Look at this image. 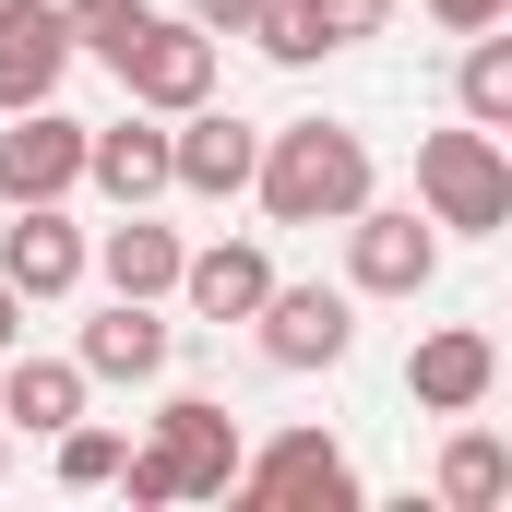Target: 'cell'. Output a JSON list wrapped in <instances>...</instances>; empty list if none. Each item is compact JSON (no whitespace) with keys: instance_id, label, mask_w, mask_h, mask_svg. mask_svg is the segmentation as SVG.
I'll return each instance as SVG.
<instances>
[{"instance_id":"9a60e30c","label":"cell","mask_w":512,"mask_h":512,"mask_svg":"<svg viewBox=\"0 0 512 512\" xmlns=\"http://www.w3.org/2000/svg\"><path fill=\"white\" fill-rule=\"evenodd\" d=\"M167 346H179V334L155 322V298H108L72 358H84V382H167Z\"/></svg>"},{"instance_id":"cb8c5ba5","label":"cell","mask_w":512,"mask_h":512,"mask_svg":"<svg viewBox=\"0 0 512 512\" xmlns=\"http://www.w3.org/2000/svg\"><path fill=\"white\" fill-rule=\"evenodd\" d=\"M179 12H191L215 48H227V36H251V12H262V0H179Z\"/></svg>"},{"instance_id":"83f0119b","label":"cell","mask_w":512,"mask_h":512,"mask_svg":"<svg viewBox=\"0 0 512 512\" xmlns=\"http://www.w3.org/2000/svg\"><path fill=\"white\" fill-rule=\"evenodd\" d=\"M12 12H24V0H0V24H12Z\"/></svg>"},{"instance_id":"9c48e42d","label":"cell","mask_w":512,"mask_h":512,"mask_svg":"<svg viewBox=\"0 0 512 512\" xmlns=\"http://www.w3.org/2000/svg\"><path fill=\"white\" fill-rule=\"evenodd\" d=\"M405 393H417L429 417H477V405L501 393V334H489V322H429L417 358H405Z\"/></svg>"},{"instance_id":"4fadbf2b","label":"cell","mask_w":512,"mask_h":512,"mask_svg":"<svg viewBox=\"0 0 512 512\" xmlns=\"http://www.w3.org/2000/svg\"><path fill=\"white\" fill-rule=\"evenodd\" d=\"M60 72H72V24H60V0H24V12L0 24V120H12V108H48Z\"/></svg>"},{"instance_id":"d4e9b609","label":"cell","mask_w":512,"mask_h":512,"mask_svg":"<svg viewBox=\"0 0 512 512\" xmlns=\"http://www.w3.org/2000/svg\"><path fill=\"white\" fill-rule=\"evenodd\" d=\"M441 36H477V24H512V0H429Z\"/></svg>"},{"instance_id":"603a6c76","label":"cell","mask_w":512,"mask_h":512,"mask_svg":"<svg viewBox=\"0 0 512 512\" xmlns=\"http://www.w3.org/2000/svg\"><path fill=\"white\" fill-rule=\"evenodd\" d=\"M310 24H322V48H370L393 24V0H310Z\"/></svg>"},{"instance_id":"3957f363","label":"cell","mask_w":512,"mask_h":512,"mask_svg":"<svg viewBox=\"0 0 512 512\" xmlns=\"http://www.w3.org/2000/svg\"><path fill=\"white\" fill-rule=\"evenodd\" d=\"M227 489H239V501H274V512H358V501H370L334 429H274L262 453H239Z\"/></svg>"},{"instance_id":"ffe728a7","label":"cell","mask_w":512,"mask_h":512,"mask_svg":"<svg viewBox=\"0 0 512 512\" xmlns=\"http://www.w3.org/2000/svg\"><path fill=\"white\" fill-rule=\"evenodd\" d=\"M60 24H72V60H108L120 72L131 48H143V24H155V0H60Z\"/></svg>"},{"instance_id":"d6986e66","label":"cell","mask_w":512,"mask_h":512,"mask_svg":"<svg viewBox=\"0 0 512 512\" xmlns=\"http://www.w3.org/2000/svg\"><path fill=\"white\" fill-rule=\"evenodd\" d=\"M453 108H465L477 131H512V36H501V24L465 36V60H453Z\"/></svg>"},{"instance_id":"ac0fdd59","label":"cell","mask_w":512,"mask_h":512,"mask_svg":"<svg viewBox=\"0 0 512 512\" xmlns=\"http://www.w3.org/2000/svg\"><path fill=\"white\" fill-rule=\"evenodd\" d=\"M501 489H512V453H501V429L453 417V441H441V501H453V512H489Z\"/></svg>"},{"instance_id":"44dd1931","label":"cell","mask_w":512,"mask_h":512,"mask_svg":"<svg viewBox=\"0 0 512 512\" xmlns=\"http://www.w3.org/2000/svg\"><path fill=\"white\" fill-rule=\"evenodd\" d=\"M251 48L274 60V72H310V60H334V48H322V24H310V0H262V12H251Z\"/></svg>"},{"instance_id":"e0dca14e","label":"cell","mask_w":512,"mask_h":512,"mask_svg":"<svg viewBox=\"0 0 512 512\" xmlns=\"http://www.w3.org/2000/svg\"><path fill=\"white\" fill-rule=\"evenodd\" d=\"M262 286H274V262L251 239H203V251H179V298H191V322H251Z\"/></svg>"},{"instance_id":"484cf974","label":"cell","mask_w":512,"mask_h":512,"mask_svg":"<svg viewBox=\"0 0 512 512\" xmlns=\"http://www.w3.org/2000/svg\"><path fill=\"white\" fill-rule=\"evenodd\" d=\"M12 334H24V298H12V286H0V346H12Z\"/></svg>"},{"instance_id":"5b68a950","label":"cell","mask_w":512,"mask_h":512,"mask_svg":"<svg viewBox=\"0 0 512 512\" xmlns=\"http://www.w3.org/2000/svg\"><path fill=\"white\" fill-rule=\"evenodd\" d=\"M251 346H262V370H346V346H358V298H346V286H262Z\"/></svg>"},{"instance_id":"8fae6325","label":"cell","mask_w":512,"mask_h":512,"mask_svg":"<svg viewBox=\"0 0 512 512\" xmlns=\"http://www.w3.org/2000/svg\"><path fill=\"white\" fill-rule=\"evenodd\" d=\"M0 286H12V298H72V286H84V227H72L60 203H12V227H0Z\"/></svg>"},{"instance_id":"30bf717a","label":"cell","mask_w":512,"mask_h":512,"mask_svg":"<svg viewBox=\"0 0 512 512\" xmlns=\"http://www.w3.org/2000/svg\"><path fill=\"white\" fill-rule=\"evenodd\" d=\"M155 453H167V477H179V501H227V477H239V417L215 405V393H167L155 405Z\"/></svg>"},{"instance_id":"4316f807","label":"cell","mask_w":512,"mask_h":512,"mask_svg":"<svg viewBox=\"0 0 512 512\" xmlns=\"http://www.w3.org/2000/svg\"><path fill=\"white\" fill-rule=\"evenodd\" d=\"M0 477H12V429H0Z\"/></svg>"},{"instance_id":"8992f818","label":"cell","mask_w":512,"mask_h":512,"mask_svg":"<svg viewBox=\"0 0 512 512\" xmlns=\"http://www.w3.org/2000/svg\"><path fill=\"white\" fill-rule=\"evenodd\" d=\"M84 191V120L48 96V108H12L0 120V203H72Z\"/></svg>"},{"instance_id":"7402d4cb","label":"cell","mask_w":512,"mask_h":512,"mask_svg":"<svg viewBox=\"0 0 512 512\" xmlns=\"http://www.w3.org/2000/svg\"><path fill=\"white\" fill-rule=\"evenodd\" d=\"M120 429H96V417H72V429H60V489H108V477H120Z\"/></svg>"},{"instance_id":"6da1fadb","label":"cell","mask_w":512,"mask_h":512,"mask_svg":"<svg viewBox=\"0 0 512 512\" xmlns=\"http://www.w3.org/2000/svg\"><path fill=\"white\" fill-rule=\"evenodd\" d=\"M251 203L274 215V227H346V215L370 203V131H346V120H286V131H262Z\"/></svg>"},{"instance_id":"277c9868","label":"cell","mask_w":512,"mask_h":512,"mask_svg":"<svg viewBox=\"0 0 512 512\" xmlns=\"http://www.w3.org/2000/svg\"><path fill=\"white\" fill-rule=\"evenodd\" d=\"M429 274H441V227L417 215V203H358L346 215V298H429Z\"/></svg>"},{"instance_id":"7a4b0ae2","label":"cell","mask_w":512,"mask_h":512,"mask_svg":"<svg viewBox=\"0 0 512 512\" xmlns=\"http://www.w3.org/2000/svg\"><path fill=\"white\" fill-rule=\"evenodd\" d=\"M417 215H429L441 239H501L512 227V155H501V131H477V120L429 131V143H417Z\"/></svg>"},{"instance_id":"2e32d148","label":"cell","mask_w":512,"mask_h":512,"mask_svg":"<svg viewBox=\"0 0 512 512\" xmlns=\"http://www.w3.org/2000/svg\"><path fill=\"white\" fill-rule=\"evenodd\" d=\"M84 358H24V346H0V429H36V441H60L72 417H84Z\"/></svg>"},{"instance_id":"5bb4252c","label":"cell","mask_w":512,"mask_h":512,"mask_svg":"<svg viewBox=\"0 0 512 512\" xmlns=\"http://www.w3.org/2000/svg\"><path fill=\"white\" fill-rule=\"evenodd\" d=\"M84 179L108 203H167V120L155 108H120L108 131H84Z\"/></svg>"},{"instance_id":"7c38bea8","label":"cell","mask_w":512,"mask_h":512,"mask_svg":"<svg viewBox=\"0 0 512 512\" xmlns=\"http://www.w3.org/2000/svg\"><path fill=\"white\" fill-rule=\"evenodd\" d=\"M179 227H155V203H120L108 239H84V274H108V298H179Z\"/></svg>"},{"instance_id":"ba28073f","label":"cell","mask_w":512,"mask_h":512,"mask_svg":"<svg viewBox=\"0 0 512 512\" xmlns=\"http://www.w3.org/2000/svg\"><path fill=\"white\" fill-rule=\"evenodd\" d=\"M120 96H131V108H155V120L203 108V96H215V36H203L191 12H155V24H143V48L120 60Z\"/></svg>"},{"instance_id":"52a82bcc","label":"cell","mask_w":512,"mask_h":512,"mask_svg":"<svg viewBox=\"0 0 512 512\" xmlns=\"http://www.w3.org/2000/svg\"><path fill=\"white\" fill-rule=\"evenodd\" d=\"M251 155H262V131L239 120V108H179L167 120V191H191V203H239L251 191Z\"/></svg>"}]
</instances>
